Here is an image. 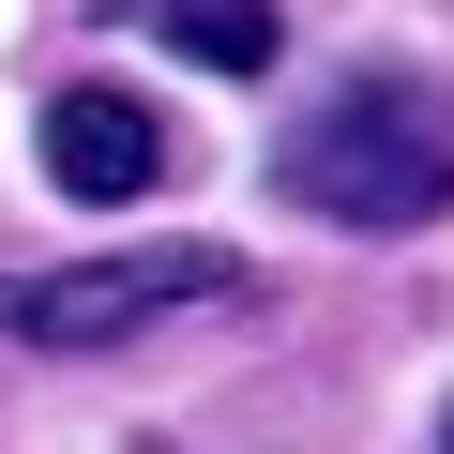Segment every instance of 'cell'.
<instances>
[{"label": "cell", "instance_id": "cell-5", "mask_svg": "<svg viewBox=\"0 0 454 454\" xmlns=\"http://www.w3.org/2000/svg\"><path fill=\"white\" fill-rule=\"evenodd\" d=\"M439 439H454V409H439Z\"/></svg>", "mask_w": 454, "mask_h": 454}, {"label": "cell", "instance_id": "cell-3", "mask_svg": "<svg viewBox=\"0 0 454 454\" xmlns=\"http://www.w3.org/2000/svg\"><path fill=\"white\" fill-rule=\"evenodd\" d=\"M31 152H46V182H61L76 212H137V197L167 182V121H152L137 91H106V76H61L46 121H31Z\"/></svg>", "mask_w": 454, "mask_h": 454}, {"label": "cell", "instance_id": "cell-4", "mask_svg": "<svg viewBox=\"0 0 454 454\" xmlns=\"http://www.w3.org/2000/svg\"><path fill=\"white\" fill-rule=\"evenodd\" d=\"M137 16H152L182 61H212V76H273V46H288L273 0H137Z\"/></svg>", "mask_w": 454, "mask_h": 454}, {"label": "cell", "instance_id": "cell-1", "mask_svg": "<svg viewBox=\"0 0 454 454\" xmlns=\"http://www.w3.org/2000/svg\"><path fill=\"white\" fill-rule=\"evenodd\" d=\"M273 197L318 212V227H364V243H394V227H439L454 212V91L439 76H333L288 137H273Z\"/></svg>", "mask_w": 454, "mask_h": 454}, {"label": "cell", "instance_id": "cell-2", "mask_svg": "<svg viewBox=\"0 0 454 454\" xmlns=\"http://www.w3.org/2000/svg\"><path fill=\"white\" fill-rule=\"evenodd\" d=\"M243 258L227 243H121V258H76V273H0V333L16 348H121L182 303H227Z\"/></svg>", "mask_w": 454, "mask_h": 454}]
</instances>
